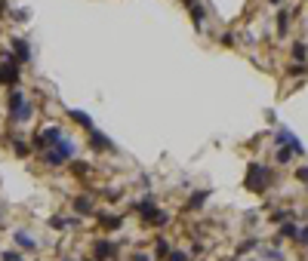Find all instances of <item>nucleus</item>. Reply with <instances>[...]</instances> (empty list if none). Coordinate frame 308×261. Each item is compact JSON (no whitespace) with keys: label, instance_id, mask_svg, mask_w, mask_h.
Returning <instances> with one entry per match:
<instances>
[{"label":"nucleus","instance_id":"obj_1","mask_svg":"<svg viewBox=\"0 0 308 261\" xmlns=\"http://www.w3.org/2000/svg\"><path fill=\"white\" fill-rule=\"evenodd\" d=\"M268 185H271V169L262 166V163H250V169H247V188L250 191H265Z\"/></svg>","mask_w":308,"mask_h":261},{"label":"nucleus","instance_id":"obj_2","mask_svg":"<svg viewBox=\"0 0 308 261\" xmlns=\"http://www.w3.org/2000/svg\"><path fill=\"white\" fill-rule=\"evenodd\" d=\"M275 142H278V145H290V148H293V154H299V157L305 154V148H302V142H299V138H296V135H293V132L287 129V126H281V129L275 132Z\"/></svg>","mask_w":308,"mask_h":261},{"label":"nucleus","instance_id":"obj_3","mask_svg":"<svg viewBox=\"0 0 308 261\" xmlns=\"http://www.w3.org/2000/svg\"><path fill=\"white\" fill-rule=\"evenodd\" d=\"M9 46H12V58H19L22 65H28V62H31V46H28V40H25V37H12V40H9Z\"/></svg>","mask_w":308,"mask_h":261},{"label":"nucleus","instance_id":"obj_4","mask_svg":"<svg viewBox=\"0 0 308 261\" xmlns=\"http://www.w3.org/2000/svg\"><path fill=\"white\" fill-rule=\"evenodd\" d=\"M31 114H34V105H31V102H25V105H19L15 111H9L12 123H28V120H31Z\"/></svg>","mask_w":308,"mask_h":261},{"label":"nucleus","instance_id":"obj_5","mask_svg":"<svg viewBox=\"0 0 308 261\" xmlns=\"http://www.w3.org/2000/svg\"><path fill=\"white\" fill-rule=\"evenodd\" d=\"M89 145L96 148V151H114V145H111V138H105L99 129H89Z\"/></svg>","mask_w":308,"mask_h":261},{"label":"nucleus","instance_id":"obj_6","mask_svg":"<svg viewBox=\"0 0 308 261\" xmlns=\"http://www.w3.org/2000/svg\"><path fill=\"white\" fill-rule=\"evenodd\" d=\"M12 240H15V246H19V249H25V252H37V240H31L25 231L12 234Z\"/></svg>","mask_w":308,"mask_h":261},{"label":"nucleus","instance_id":"obj_7","mask_svg":"<svg viewBox=\"0 0 308 261\" xmlns=\"http://www.w3.org/2000/svg\"><path fill=\"white\" fill-rule=\"evenodd\" d=\"M93 252H96V261H105V258H111V255H114V243H108V240H99Z\"/></svg>","mask_w":308,"mask_h":261},{"label":"nucleus","instance_id":"obj_8","mask_svg":"<svg viewBox=\"0 0 308 261\" xmlns=\"http://www.w3.org/2000/svg\"><path fill=\"white\" fill-rule=\"evenodd\" d=\"M136 212H139L142 218H148V215H154V212H157V206H154V200H151V197H145V200H139V203H136Z\"/></svg>","mask_w":308,"mask_h":261},{"label":"nucleus","instance_id":"obj_9","mask_svg":"<svg viewBox=\"0 0 308 261\" xmlns=\"http://www.w3.org/2000/svg\"><path fill=\"white\" fill-rule=\"evenodd\" d=\"M185 6L191 9V18H194V28L201 31V28H204V9L197 6V0H185Z\"/></svg>","mask_w":308,"mask_h":261},{"label":"nucleus","instance_id":"obj_10","mask_svg":"<svg viewBox=\"0 0 308 261\" xmlns=\"http://www.w3.org/2000/svg\"><path fill=\"white\" fill-rule=\"evenodd\" d=\"M74 209H77V215H89L96 206H93V200H89V197H77V200H74Z\"/></svg>","mask_w":308,"mask_h":261},{"label":"nucleus","instance_id":"obj_11","mask_svg":"<svg viewBox=\"0 0 308 261\" xmlns=\"http://www.w3.org/2000/svg\"><path fill=\"white\" fill-rule=\"evenodd\" d=\"M19 105H25V92L19 86H12V92H9V111H15Z\"/></svg>","mask_w":308,"mask_h":261},{"label":"nucleus","instance_id":"obj_12","mask_svg":"<svg viewBox=\"0 0 308 261\" xmlns=\"http://www.w3.org/2000/svg\"><path fill=\"white\" fill-rule=\"evenodd\" d=\"M68 114H71V120H77V123H80L86 132L93 129V120H89V114H83V111H68Z\"/></svg>","mask_w":308,"mask_h":261},{"label":"nucleus","instance_id":"obj_13","mask_svg":"<svg viewBox=\"0 0 308 261\" xmlns=\"http://www.w3.org/2000/svg\"><path fill=\"white\" fill-rule=\"evenodd\" d=\"M207 200H210V191H201V194H194V197L188 200V209H194V212H197V209H201Z\"/></svg>","mask_w":308,"mask_h":261},{"label":"nucleus","instance_id":"obj_14","mask_svg":"<svg viewBox=\"0 0 308 261\" xmlns=\"http://www.w3.org/2000/svg\"><path fill=\"white\" fill-rule=\"evenodd\" d=\"M287 28H290V9H281L278 12V31L287 34Z\"/></svg>","mask_w":308,"mask_h":261},{"label":"nucleus","instance_id":"obj_15","mask_svg":"<svg viewBox=\"0 0 308 261\" xmlns=\"http://www.w3.org/2000/svg\"><path fill=\"white\" fill-rule=\"evenodd\" d=\"M296 231H299L296 225H281V234H278V243H281V240H293V237H296Z\"/></svg>","mask_w":308,"mask_h":261},{"label":"nucleus","instance_id":"obj_16","mask_svg":"<svg viewBox=\"0 0 308 261\" xmlns=\"http://www.w3.org/2000/svg\"><path fill=\"white\" fill-rule=\"evenodd\" d=\"M293 58L305 65V58H308V49H305V43H302V40H299V43H293Z\"/></svg>","mask_w":308,"mask_h":261},{"label":"nucleus","instance_id":"obj_17","mask_svg":"<svg viewBox=\"0 0 308 261\" xmlns=\"http://www.w3.org/2000/svg\"><path fill=\"white\" fill-rule=\"evenodd\" d=\"M12 151H15V157H28V151H31V148H28V145L15 135V138H12Z\"/></svg>","mask_w":308,"mask_h":261},{"label":"nucleus","instance_id":"obj_18","mask_svg":"<svg viewBox=\"0 0 308 261\" xmlns=\"http://www.w3.org/2000/svg\"><path fill=\"white\" fill-rule=\"evenodd\" d=\"M290 160H293V148H290V145H281V151H278V163L287 166Z\"/></svg>","mask_w":308,"mask_h":261},{"label":"nucleus","instance_id":"obj_19","mask_svg":"<svg viewBox=\"0 0 308 261\" xmlns=\"http://www.w3.org/2000/svg\"><path fill=\"white\" fill-rule=\"evenodd\" d=\"M145 222H148V225H167V222H170V215H167V212H160V209H157V212H154V215H148V218H145Z\"/></svg>","mask_w":308,"mask_h":261},{"label":"nucleus","instance_id":"obj_20","mask_svg":"<svg viewBox=\"0 0 308 261\" xmlns=\"http://www.w3.org/2000/svg\"><path fill=\"white\" fill-rule=\"evenodd\" d=\"M154 255H157V258H167V255H170V243H167V240H157V243H154Z\"/></svg>","mask_w":308,"mask_h":261},{"label":"nucleus","instance_id":"obj_21","mask_svg":"<svg viewBox=\"0 0 308 261\" xmlns=\"http://www.w3.org/2000/svg\"><path fill=\"white\" fill-rule=\"evenodd\" d=\"M49 225H52L56 231H65V228H71L74 222H71V218H59V215H56V218H49Z\"/></svg>","mask_w":308,"mask_h":261},{"label":"nucleus","instance_id":"obj_22","mask_svg":"<svg viewBox=\"0 0 308 261\" xmlns=\"http://www.w3.org/2000/svg\"><path fill=\"white\" fill-rule=\"evenodd\" d=\"M287 74H290V77H302V74H308V68L302 65V62H296V65L287 68Z\"/></svg>","mask_w":308,"mask_h":261},{"label":"nucleus","instance_id":"obj_23","mask_svg":"<svg viewBox=\"0 0 308 261\" xmlns=\"http://www.w3.org/2000/svg\"><path fill=\"white\" fill-rule=\"evenodd\" d=\"M293 215H296V212H293V209H278V212H275V215H271V218H275V222H290V218H293Z\"/></svg>","mask_w":308,"mask_h":261},{"label":"nucleus","instance_id":"obj_24","mask_svg":"<svg viewBox=\"0 0 308 261\" xmlns=\"http://www.w3.org/2000/svg\"><path fill=\"white\" fill-rule=\"evenodd\" d=\"M9 15H12L15 22H28V9H12Z\"/></svg>","mask_w":308,"mask_h":261},{"label":"nucleus","instance_id":"obj_25","mask_svg":"<svg viewBox=\"0 0 308 261\" xmlns=\"http://www.w3.org/2000/svg\"><path fill=\"white\" fill-rule=\"evenodd\" d=\"M3 261H25V258H22V252L9 249V252H3Z\"/></svg>","mask_w":308,"mask_h":261},{"label":"nucleus","instance_id":"obj_26","mask_svg":"<svg viewBox=\"0 0 308 261\" xmlns=\"http://www.w3.org/2000/svg\"><path fill=\"white\" fill-rule=\"evenodd\" d=\"M296 240H299V243H305V246H308V225H305V228H299V231H296Z\"/></svg>","mask_w":308,"mask_h":261},{"label":"nucleus","instance_id":"obj_27","mask_svg":"<svg viewBox=\"0 0 308 261\" xmlns=\"http://www.w3.org/2000/svg\"><path fill=\"white\" fill-rule=\"evenodd\" d=\"M170 261H188V252H170Z\"/></svg>","mask_w":308,"mask_h":261},{"label":"nucleus","instance_id":"obj_28","mask_svg":"<svg viewBox=\"0 0 308 261\" xmlns=\"http://www.w3.org/2000/svg\"><path fill=\"white\" fill-rule=\"evenodd\" d=\"M296 178H299V182H308V166H302V169H296Z\"/></svg>","mask_w":308,"mask_h":261},{"label":"nucleus","instance_id":"obj_29","mask_svg":"<svg viewBox=\"0 0 308 261\" xmlns=\"http://www.w3.org/2000/svg\"><path fill=\"white\" fill-rule=\"evenodd\" d=\"M253 246H256V240H244V243H241V252H250Z\"/></svg>","mask_w":308,"mask_h":261},{"label":"nucleus","instance_id":"obj_30","mask_svg":"<svg viewBox=\"0 0 308 261\" xmlns=\"http://www.w3.org/2000/svg\"><path fill=\"white\" fill-rule=\"evenodd\" d=\"M133 261H151V258H148V255H142V252H139V255H133Z\"/></svg>","mask_w":308,"mask_h":261},{"label":"nucleus","instance_id":"obj_31","mask_svg":"<svg viewBox=\"0 0 308 261\" xmlns=\"http://www.w3.org/2000/svg\"><path fill=\"white\" fill-rule=\"evenodd\" d=\"M268 3H281V0H268Z\"/></svg>","mask_w":308,"mask_h":261},{"label":"nucleus","instance_id":"obj_32","mask_svg":"<svg viewBox=\"0 0 308 261\" xmlns=\"http://www.w3.org/2000/svg\"><path fill=\"white\" fill-rule=\"evenodd\" d=\"M65 261H71V258H65Z\"/></svg>","mask_w":308,"mask_h":261}]
</instances>
